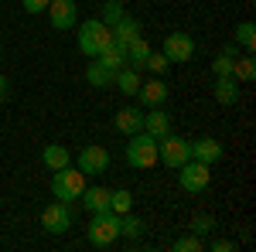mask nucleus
<instances>
[{"mask_svg": "<svg viewBox=\"0 0 256 252\" xmlns=\"http://www.w3.org/2000/svg\"><path fill=\"white\" fill-rule=\"evenodd\" d=\"M113 44V31L102 24L99 17H89L79 24V51L82 55H89V58H96L102 48H110Z\"/></svg>", "mask_w": 256, "mask_h": 252, "instance_id": "1", "label": "nucleus"}, {"mask_svg": "<svg viewBox=\"0 0 256 252\" xmlns=\"http://www.w3.org/2000/svg\"><path fill=\"white\" fill-rule=\"evenodd\" d=\"M86 239L96 249H110L120 239V215L116 212H96L92 222H89V229H86Z\"/></svg>", "mask_w": 256, "mask_h": 252, "instance_id": "2", "label": "nucleus"}, {"mask_svg": "<svg viewBox=\"0 0 256 252\" xmlns=\"http://www.w3.org/2000/svg\"><path fill=\"white\" fill-rule=\"evenodd\" d=\"M86 191V174H82L79 167H62V171H55V177H52V194L58 198V201H65V205H72V201H79V194Z\"/></svg>", "mask_w": 256, "mask_h": 252, "instance_id": "3", "label": "nucleus"}, {"mask_svg": "<svg viewBox=\"0 0 256 252\" xmlns=\"http://www.w3.org/2000/svg\"><path fill=\"white\" fill-rule=\"evenodd\" d=\"M126 164L130 167H137V171H147V167H154L158 164V140L150 133H134L130 136V143H126Z\"/></svg>", "mask_w": 256, "mask_h": 252, "instance_id": "4", "label": "nucleus"}, {"mask_svg": "<svg viewBox=\"0 0 256 252\" xmlns=\"http://www.w3.org/2000/svg\"><path fill=\"white\" fill-rule=\"evenodd\" d=\"M158 160H160V164H168L171 171H178L184 160H192V140L168 133L164 140H158Z\"/></svg>", "mask_w": 256, "mask_h": 252, "instance_id": "5", "label": "nucleus"}, {"mask_svg": "<svg viewBox=\"0 0 256 252\" xmlns=\"http://www.w3.org/2000/svg\"><path fill=\"white\" fill-rule=\"evenodd\" d=\"M208 181H212L208 164H202V160H184V164L178 167V184H181V191L202 194L205 188H208Z\"/></svg>", "mask_w": 256, "mask_h": 252, "instance_id": "6", "label": "nucleus"}, {"mask_svg": "<svg viewBox=\"0 0 256 252\" xmlns=\"http://www.w3.org/2000/svg\"><path fill=\"white\" fill-rule=\"evenodd\" d=\"M164 58L171 61V65H184V61L195 55V38L192 34H184V31H174V34H168L164 38Z\"/></svg>", "mask_w": 256, "mask_h": 252, "instance_id": "7", "label": "nucleus"}, {"mask_svg": "<svg viewBox=\"0 0 256 252\" xmlns=\"http://www.w3.org/2000/svg\"><path fill=\"white\" fill-rule=\"evenodd\" d=\"M41 225H44V232H52V235H65L72 229V212H68V205H65V201H52V205L41 212Z\"/></svg>", "mask_w": 256, "mask_h": 252, "instance_id": "8", "label": "nucleus"}, {"mask_svg": "<svg viewBox=\"0 0 256 252\" xmlns=\"http://www.w3.org/2000/svg\"><path fill=\"white\" fill-rule=\"evenodd\" d=\"M48 20L55 31H72L79 24V7L76 0H52L48 3Z\"/></svg>", "mask_w": 256, "mask_h": 252, "instance_id": "9", "label": "nucleus"}, {"mask_svg": "<svg viewBox=\"0 0 256 252\" xmlns=\"http://www.w3.org/2000/svg\"><path fill=\"white\" fill-rule=\"evenodd\" d=\"M76 167H79L86 177L89 174H102V171L110 167V150L99 147V143H89V147L79 150V164H76Z\"/></svg>", "mask_w": 256, "mask_h": 252, "instance_id": "10", "label": "nucleus"}, {"mask_svg": "<svg viewBox=\"0 0 256 252\" xmlns=\"http://www.w3.org/2000/svg\"><path fill=\"white\" fill-rule=\"evenodd\" d=\"M222 143L218 140H212V136H202V140H192V160H202V164H218L222 160Z\"/></svg>", "mask_w": 256, "mask_h": 252, "instance_id": "11", "label": "nucleus"}, {"mask_svg": "<svg viewBox=\"0 0 256 252\" xmlns=\"http://www.w3.org/2000/svg\"><path fill=\"white\" fill-rule=\"evenodd\" d=\"M110 188H89V184H86V191L79 194V201H82V208H86V212L89 215H96V212H110Z\"/></svg>", "mask_w": 256, "mask_h": 252, "instance_id": "12", "label": "nucleus"}, {"mask_svg": "<svg viewBox=\"0 0 256 252\" xmlns=\"http://www.w3.org/2000/svg\"><path fill=\"white\" fill-rule=\"evenodd\" d=\"M137 99L144 102V106H147V109H154V106H164V99H168V85H164L160 78H150V82H140Z\"/></svg>", "mask_w": 256, "mask_h": 252, "instance_id": "13", "label": "nucleus"}, {"mask_svg": "<svg viewBox=\"0 0 256 252\" xmlns=\"http://www.w3.org/2000/svg\"><path fill=\"white\" fill-rule=\"evenodd\" d=\"M144 133H150L154 140H164V136L171 133V116H168L160 106H154V109L144 116Z\"/></svg>", "mask_w": 256, "mask_h": 252, "instance_id": "14", "label": "nucleus"}, {"mask_svg": "<svg viewBox=\"0 0 256 252\" xmlns=\"http://www.w3.org/2000/svg\"><path fill=\"white\" fill-rule=\"evenodd\" d=\"M212 92H216L218 106H236L239 102V82L232 75H218L216 85H212Z\"/></svg>", "mask_w": 256, "mask_h": 252, "instance_id": "15", "label": "nucleus"}, {"mask_svg": "<svg viewBox=\"0 0 256 252\" xmlns=\"http://www.w3.org/2000/svg\"><path fill=\"white\" fill-rule=\"evenodd\" d=\"M116 130L120 133H126V136H134L144 130V113H140L137 106H123L116 113Z\"/></svg>", "mask_w": 256, "mask_h": 252, "instance_id": "16", "label": "nucleus"}, {"mask_svg": "<svg viewBox=\"0 0 256 252\" xmlns=\"http://www.w3.org/2000/svg\"><path fill=\"white\" fill-rule=\"evenodd\" d=\"M41 160H44L48 171H62V167L72 164V154H68V147H62V143H48V147L41 150Z\"/></svg>", "mask_w": 256, "mask_h": 252, "instance_id": "17", "label": "nucleus"}, {"mask_svg": "<svg viewBox=\"0 0 256 252\" xmlns=\"http://www.w3.org/2000/svg\"><path fill=\"white\" fill-rule=\"evenodd\" d=\"M113 85H116L123 96H137V89H140V72H137V68H130V65H123L116 75H113Z\"/></svg>", "mask_w": 256, "mask_h": 252, "instance_id": "18", "label": "nucleus"}, {"mask_svg": "<svg viewBox=\"0 0 256 252\" xmlns=\"http://www.w3.org/2000/svg\"><path fill=\"white\" fill-rule=\"evenodd\" d=\"M113 75L116 72H110L102 61L92 58V65H86V82L92 85V89H106V85H113Z\"/></svg>", "mask_w": 256, "mask_h": 252, "instance_id": "19", "label": "nucleus"}, {"mask_svg": "<svg viewBox=\"0 0 256 252\" xmlns=\"http://www.w3.org/2000/svg\"><path fill=\"white\" fill-rule=\"evenodd\" d=\"M110 31H113V41H116V44H123V48H126V44H130L134 38H140V24L130 17V14L120 20V24H113Z\"/></svg>", "mask_w": 256, "mask_h": 252, "instance_id": "20", "label": "nucleus"}, {"mask_svg": "<svg viewBox=\"0 0 256 252\" xmlns=\"http://www.w3.org/2000/svg\"><path fill=\"white\" fill-rule=\"evenodd\" d=\"M123 51H126V65L140 72V68H144V61H147V55H150V44H147L144 38H134Z\"/></svg>", "mask_w": 256, "mask_h": 252, "instance_id": "21", "label": "nucleus"}, {"mask_svg": "<svg viewBox=\"0 0 256 252\" xmlns=\"http://www.w3.org/2000/svg\"><path fill=\"white\" fill-rule=\"evenodd\" d=\"M96 61H102L110 72H120V68L126 65V51H123V44H116V41H113L110 48H102V51L96 55Z\"/></svg>", "mask_w": 256, "mask_h": 252, "instance_id": "22", "label": "nucleus"}, {"mask_svg": "<svg viewBox=\"0 0 256 252\" xmlns=\"http://www.w3.org/2000/svg\"><path fill=\"white\" fill-rule=\"evenodd\" d=\"M123 17H126V3H120V0H106V3L99 7V20H102L106 27L120 24Z\"/></svg>", "mask_w": 256, "mask_h": 252, "instance_id": "23", "label": "nucleus"}, {"mask_svg": "<svg viewBox=\"0 0 256 252\" xmlns=\"http://www.w3.org/2000/svg\"><path fill=\"white\" fill-rule=\"evenodd\" d=\"M232 78L236 82H253L256 78V58L253 55H242V58L232 61Z\"/></svg>", "mask_w": 256, "mask_h": 252, "instance_id": "24", "label": "nucleus"}, {"mask_svg": "<svg viewBox=\"0 0 256 252\" xmlns=\"http://www.w3.org/2000/svg\"><path fill=\"white\" fill-rule=\"evenodd\" d=\"M236 44H239V48H246V51H253V48H256V24H253V20H239V24H236Z\"/></svg>", "mask_w": 256, "mask_h": 252, "instance_id": "25", "label": "nucleus"}, {"mask_svg": "<svg viewBox=\"0 0 256 252\" xmlns=\"http://www.w3.org/2000/svg\"><path fill=\"white\" fill-rule=\"evenodd\" d=\"M144 229H147V225H144V222H140L137 215H120V235H126V239H140V235H144Z\"/></svg>", "mask_w": 256, "mask_h": 252, "instance_id": "26", "label": "nucleus"}, {"mask_svg": "<svg viewBox=\"0 0 256 252\" xmlns=\"http://www.w3.org/2000/svg\"><path fill=\"white\" fill-rule=\"evenodd\" d=\"M110 212H116V215L134 212V194L130 191H113L110 194Z\"/></svg>", "mask_w": 256, "mask_h": 252, "instance_id": "27", "label": "nucleus"}, {"mask_svg": "<svg viewBox=\"0 0 256 252\" xmlns=\"http://www.w3.org/2000/svg\"><path fill=\"white\" fill-rule=\"evenodd\" d=\"M144 68H147V72H150V75H164V72H168V68H171V61L164 58V51H150V55H147V61H144Z\"/></svg>", "mask_w": 256, "mask_h": 252, "instance_id": "28", "label": "nucleus"}, {"mask_svg": "<svg viewBox=\"0 0 256 252\" xmlns=\"http://www.w3.org/2000/svg\"><path fill=\"white\" fill-rule=\"evenodd\" d=\"M171 249H174V252H202V249H205V242H202L198 235H178L174 242H171Z\"/></svg>", "mask_w": 256, "mask_h": 252, "instance_id": "29", "label": "nucleus"}, {"mask_svg": "<svg viewBox=\"0 0 256 252\" xmlns=\"http://www.w3.org/2000/svg\"><path fill=\"white\" fill-rule=\"evenodd\" d=\"M212 229H216V218L212 215H195L192 218V235H198V239L212 235Z\"/></svg>", "mask_w": 256, "mask_h": 252, "instance_id": "30", "label": "nucleus"}, {"mask_svg": "<svg viewBox=\"0 0 256 252\" xmlns=\"http://www.w3.org/2000/svg\"><path fill=\"white\" fill-rule=\"evenodd\" d=\"M232 61H236L232 55H218V58L212 61V72H216V78H218V75H232Z\"/></svg>", "mask_w": 256, "mask_h": 252, "instance_id": "31", "label": "nucleus"}, {"mask_svg": "<svg viewBox=\"0 0 256 252\" xmlns=\"http://www.w3.org/2000/svg\"><path fill=\"white\" fill-rule=\"evenodd\" d=\"M20 3H24V10H28V14H44L52 0H20Z\"/></svg>", "mask_w": 256, "mask_h": 252, "instance_id": "32", "label": "nucleus"}, {"mask_svg": "<svg viewBox=\"0 0 256 252\" xmlns=\"http://www.w3.org/2000/svg\"><path fill=\"white\" fill-rule=\"evenodd\" d=\"M208 249H212V252H232V249H236V242H229V239H216Z\"/></svg>", "mask_w": 256, "mask_h": 252, "instance_id": "33", "label": "nucleus"}, {"mask_svg": "<svg viewBox=\"0 0 256 252\" xmlns=\"http://www.w3.org/2000/svg\"><path fill=\"white\" fill-rule=\"evenodd\" d=\"M7 96H10V82H7V78L0 75V102H4Z\"/></svg>", "mask_w": 256, "mask_h": 252, "instance_id": "34", "label": "nucleus"}, {"mask_svg": "<svg viewBox=\"0 0 256 252\" xmlns=\"http://www.w3.org/2000/svg\"><path fill=\"white\" fill-rule=\"evenodd\" d=\"M120 3H126V0H120Z\"/></svg>", "mask_w": 256, "mask_h": 252, "instance_id": "35", "label": "nucleus"}, {"mask_svg": "<svg viewBox=\"0 0 256 252\" xmlns=\"http://www.w3.org/2000/svg\"><path fill=\"white\" fill-rule=\"evenodd\" d=\"M0 3H4V0H0Z\"/></svg>", "mask_w": 256, "mask_h": 252, "instance_id": "36", "label": "nucleus"}]
</instances>
